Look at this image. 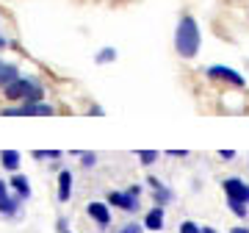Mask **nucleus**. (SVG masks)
I'll list each match as a JSON object with an SVG mask.
<instances>
[{
    "instance_id": "22",
    "label": "nucleus",
    "mask_w": 249,
    "mask_h": 233,
    "mask_svg": "<svg viewBox=\"0 0 249 233\" xmlns=\"http://www.w3.org/2000/svg\"><path fill=\"white\" fill-rule=\"evenodd\" d=\"M3 47H6V36H0V50H3Z\"/></svg>"
},
{
    "instance_id": "13",
    "label": "nucleus",
    "mask_w": 249,
    "mask_h": 233,
    "mask_svg": "<svg viewBox=\"0 0 249 233\" xmlns=\"http://www.w3.org/2000/svg\"><path fill=\"white\" fill-rule=\"evenodd\" d=\"M114 58H116L114 47H103V50L97 53V64H108V61H114Z\"/></svg>"
},
{
    "instance_id": "21",
    "label": "nucleus",
    "mask_w": 249,
    "mask_h": 233,
    "mask_svg": "<svg viewBox=\"0 0 249 233\" xmlns=\"http://www.w3.org/2000/svg\"><path fill=\"white\" fill-rule=\"evenodd\" d=\"M232 233H249V228H232Z\"/></svg>"
},
{
    "instance_id": "5",
    "label": "nucleus",
    "mask_w": 249,
    "mask_h": 233,
    "mask_svg": "<svg viewBox=\"0 0 249 233\" xmlns=\"http://www.w3.org/2000/svg\"><path fill=\"white\" fill-rule=\"evenodd\" d=\"M208 78H213V81H224V83H232V86H244V75L230 67H222V64H216V67H208Z\"/></svg>"
},
{
    "instance_id": "19",
    "label": "nucleus",
    "mask_w": 249,
    "mask_h": 233,
    "mask_svg": "<svg viewBox=\"0 0 249 233\" xmlns=\"http://www.w3.org/2000/svg\"><path fill=\"white\" fill-rule=\"evenodd\" d=\"M83 164L91 167V164H94V153H83Z\"/></svg>"
},
{
    "instance_id": "2",
    "label": "nucleus",
    "mask_w": 249,
    "mask_h": 233,
    "mask_svg": "<svg viewBox=\"0 0 249 233\" xmlns=\"http://www.w3.org/2000/svg\"><path fill=\"white\" fill-rule=\"evenodd\" d=\"M6 97L9 100H22V103H36L42 97V86L34 81V78H22L19 75L14 83L6 86Z\"/></svg>"
},
{
    "instance_id": "17",
    "label": "nucleus",
    "mask_w": 249,
    "mask_h": 233,
    "mask_svg": "<svg viewBox=\"0 0 249 233\" xmlns=\"http://www.w3.org/2000/svg\"><path fill=\"white\" fill-rule=\"evenodd\" d=\"M230 208H232V214L247 216V206H244V203H230Z\"/></svg>"
},
{
    "instance_id": "1",
    "label": "nucleus",
    "mask_w": 249,
    "mask_h": 233,
    "mask_svg": "<svg viewBox=\"0 0 249 233\" xmlns=\"http://www.w3.org/2000/svg\"><path fill=\"white\" fill-rule=\"evenodd\" d=\"M199 45H202V36H199V25L191 14H183L178 22V31H175V47L183 58H194L199 53Z\"/></svg>"
},
{
    "instance_id": "15",
    "label": "nucleus",
    "mask_w": 249,
    "mask_h": 233,
    "mask_svg": "<svg viewBox=\"0 0 249 233\" xmlns=\"http://www.w3.org/2000/svg\"><path fill=\"white\" fill-rule=\"evenodd\" d=\"M180 233H202V228L196 222H191V219H186V222L180 225Z\"/></svg>"
},
{
    "instance_id": "16",
    "label": "nucleus",
    "mask_w": 249,
    "mask_h": 233,
    "mask_svg": "<svg viewBox=\"0 0 249 233\" xmlns=\"http://www.w3.org/2000/svg\"><path fill=\"white\" fill-rule=\"evenodd\" d=\"M139 158H142L144 164H152L155 158H158V153L155 150H139Z\"/></svg>"
},
{
    "instance_id": "12",
    "label": "nucleus",
    "mask_w": 249,
    "mask_h": 233,
    "mask_svg": "<svg viewBox=\"0 0 249 233\" xmlns=\"http://www.w3.org/2000/svg\"><path fill=\"white\" fill-rule=\"evenodd\" d=\"M0 161H3V167H6V170H17V167H19V153L3 150V153H0Z\"/></svg>"
},
{
    "instance_id": "24",
    "label": "nucleus",
    "mask_w": 249,
    "mask_h": 233,
    "mask_svg": "<svg viewBox=\"0 0 249 233\" xmlns=\"http://www.w3.org/2000/svg\"><path fill=\"white\" fill-rule=\"evenodd\" d=\"M64 233H67V231H64Z\"/></svg>"
},
{
    "instance_id": "23",
    "label": "nucleus",
    "mask_w": 249,
    "mask_h": 233,
    "mask_svg": "<svg viewBox=\"0 0 249 233\" xmlns=\"http://www.w3.org/2000/svg\"><path fill=\"white\" fill-rule=\"evenodd\" d=\"M202 233H216L213 228H202Z\"/></svg>"
},
{
    "instance_id": "10",
    "label": "nucleus",
    "mask_w": 249,
    "mask_h": 233,
    "mask_svg": "<svg viewBox=\"0 0 249 233\" xmlns=\"http://www.w3.org/2000/svg\"><path fill=\"white\" fill-rule=\"evenodd\" d=\"M144 228H150V231H160L163 228V208L160 206H155L147 214V219H144Z\"/></svg>"
},
{
    "instance_id": "11",
    "label": "nucleus",
    "mask_w": 249,
    "mask_h": 233,
    "mask_svg": "<svg viewBox=\"0 0 249 233\" xmlns=\"http://www.w3.org/2000/svg\"><path fill=\"white\" fill-rule=\"evenodd\" d=\"M11 186H14V192H17L19 197H31V186H28L25 175H14L11 178Z\"/></svg>"
},
{
    "instance_id": "20",
    "label": "nucleus",
    "mask_w": 249,
    "mask_h": 233,
    "mask_svg": "<svg viewBox=\"0 0 249 233\" xmlns=\"http://www.w3.org/2000/svg\"><path fill=\"white\" fill-rule=\"evenodd\" d=\"M6 197V183H3V180H0V200Z\"/></svg>"
},
{
    "instance_id": "9",
    "label": "nucleus",
    "mask_w": 249,
    "mask_h": 233,
    "mask_svg": "<svg viewBox=\"0 0 249 233\" xmlns=\"http://www.w3.org/2000/svg\"><path fill=\"white\" fill-rule=\"evenodd\" d=\"M19 78V70L14 67V64H6V61H0V86L6 89L9 83H14Z\"/></svg>"
},
{
    "instance_id": "18",
    "label": "nucleus",
    "mask_w": 249,
    "mask_h": 233,
    "mask_svg": "<svg viewBox=\"0 0 249 233\" xmlns=\"http://www.w3.org/2000/svg\"><path fill=\"white\" fill-rule=\"evenodd\" d=\"M119 233H144V228H142V225H124Z\"/></svg>"
},
{
    "instance_id": "8",
    "label": "nucleus",
    "mask_w": 249,
    "mask_h": 233,
    "mask_svg": "<svg viewBox=\"0 0 249 233\" xmlns=\"http://www.w3.org/2000/svg\"><path fill=\"white\" fill-rule=\"evenodd\" d=\"M72 194V172L70 170H64L61 175H58V200L61 203H67Z\"/></svg>"
},
{
    "instance_id": "4",
    "label": "nucleus",
    "mask_w": 249,
    "mask_h": 233,
    "mask_svg": "<svg viewBox=\"0 0 249 233\" xmlns=\"http://www.w3.org/2000/svg\"><path fill=\"white\" fill-rule=\"evenodd\" d=\"M224 194H227V203H249V186L238 178L224 180Z\"/></svg>"
},
{
    "instance_id": "6",
    "label": "nucleus",
    "mask_w": 249,
    "mask_h": 233,
    "mask_svg": "<svg viewBox=\"0 0 249 233\" xmlns=\"http://www.w3.org/2000/svg\"><path fill=\"white\" fill-rule=\"evenodd\" d=\"M136 200H139V194H133L130 189H127V192H111V194H108V203H111V206H119L122 211H136V208H139Z\"/></svg>"
},
{
    "instance_id": "7",
    "label": "nucleus",
    "mask_w": 249,
    "mask_h": 233,
    "mask_svg": "<svg viewBox=\"0 0 249 233\" xmlns=\"http://www.w3.org/2000/svg\"><path fill=\"white\" fill-rule=\"evenodd\" d=\"M89 216L94 219V222H100V225H111V211H108V206L106 203H89Z\"/></svg>"
},
{
    "instance_id": "3",
    "label": "nucleus",
    "mask_w": 249,
    "mask_h": 233,
    "mask_svg": "<svg viewBox=\"0 0 249 233\" xmlns=\"http://www.w3.org/2000/svg\"><path fill=\"white\" fill-rule=\"evenodd\" d=\"M53 114V106L47 103H22L19 108H6L3 116H50Z\"/></svg>"
},
{
    "instance_id": "14",
    "label": "nucleus",
    "mask_w": 249,
    "mask_h": 233,
    "mask_svg": "<svg viewBox=\"0 0 249 233\" xmlns=\"http://www.w3.org/2000/svg\"><path fill=\"white\" fill-rule=\"evenodd\" d=\"M0 211H3V214H17V200L3 197L0 200Z\"/></svg>"
}]
</instances>
